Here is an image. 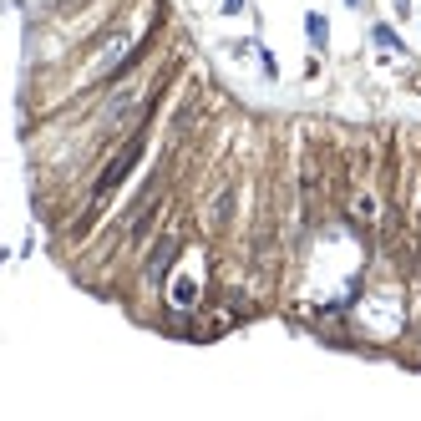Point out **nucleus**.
Masks as SVG:
<instances>
[{"label":"nucleus","mask_w":421,"mask_h":421,"mask_svg":"<svg viewBox=\"0 0 421 421\" xmlns=\"http://www.w3.org/2000/svg\"><path fill=\"white\" fill-rule=\"evenodd\" d=\"M137 153H142V142H132V147H127V153H122V158H117V163L107 167V173H102V183H97V193H112V188L122 183V173H127V167L137 163Z\"/></svg>","instance_id":"1"},{"label":"nucleus","mask_w":421,"mask_h":421,"mask_svg":"<svg viewBox=\"0 0 421 421\" xmlns=\"http://www.w3.org/2000/svg\"><path fill=\"white\" fill-rule=\"evenodd\" d=\"M178 254V239H163L158 244V254H153V264H147V279H163V269H167V259Z\"/></svg>","instance_id":"2"},{"label":"nucleus","mask_w":421,"mask_h":421,"mask_svg":"<svg viewBox=\"0 0 421 421\" xmlns=\"http://www.w3.org/2000/svg\"><path fill=\"white\" fill-rule=\"evenodd\" d=\"M310 36H315V46H325V20L320 15H310Z\"/></svg>","instance_id":"3"},{"label":"nucleus","mask_w":421,"mask_h":421,"mask_svg":"<svg viewBox=\"0 0 421 421\" xmlns=\"http://www.w3.org/2000/svg\"><path fill=\"white\" fill-rule=\"evenodd\" d=\"M375 41H381V46H401V41H396V31H391V26H375Z\"/></svg>","instance_id":"4"},{"label":"nucleus","mask_w":421,"mask_h":421,"mask_svg":"<svg viewBox=\"0 0 421 421\" xmlns=\"http://www.w3.org/2000/svg\"><path fill=\"white\" fill-rule=\"evenodd\" d=\"M223 6H228V11H239V6H244V0H223Z\"/></svg>","instance_id":"5"}]
</instances>
